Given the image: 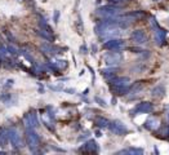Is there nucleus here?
<instances>
[{
  "label": "nucleus",
  "mask_w": 169,
  "mask_h": 155,
  "mask_svg": "<svg viewBox=\"0 0 169 155\" xmlns=\"http://www.w3.org/2000/svg\"><path fill=\"white\" fill-rule=\"evenodd\" d=\"M123 153H128V154H136V155H139L143 153L142 149H128V150H124Z\"/></svg>",
  "instance_id": "9"
},
{
  "label": "nucleus",
  "mask_w": 169,
  "mask_h": 155,
  "mask_svg": "<svg viewBox=\"0 0 169 155\" xmlns=\"http://www.w3.org/2000/svg\"><path fill=\"white\" fill-rule=\"evenodd\" d=\"M168 134H169V131H168Z\"/></svg>",
  "instance_id": "11"
},
{
  "label": "nucleus",
  "mask_w": 169,
  "mask_h": 155,
  "mask_svg": "<svg viewBox=\"0 0 169 155\" xmlns=\"http://www.w3.org/2000/svg\"><path fill=\"white\" fill-rule=\"evenodd\" d=\"M152 110H154V105L151 102H141L137 105L132 112L133 114H137V112H151Z\"/></svg>",
  "instance_id": "3"
},
{
  "label": "nucleus",
  "mask_w": 169,
  "mask_h": 155,
  "mask_svg": "<svg viewBox=\"0 0 169 155\" xmlns=\"http://www.w3.org/2000/svg\"><path fill=\"white\" fill-rule=\"evenodd\" d=\"M131 39L136 41V44H146L147 43V35L145 34L143 30H136L131 34Z\"/></svg>",
  "instance_id": "2"
},
{
  "label": "nucleus",
  "mask_w": 169,
  "mask_h": 155,
  "mask_svg": "<svg viewBox=\"0 0 169 155\" xmlns=\"http://www.w3.org/2000/svg\"><path fill=\"white\" fill-rule=\"evenodd\" d=\"M114 83H115L116 85H127L129 83V79H128V78H120V79L114 80Z\"/></svg>",
  "instance_id": "8"
},
{
  "label": "nucleus",
  "mask_w": 169,
  "mask_h": 155,
  "mask_svg": "<svg viewBox=\"0 0 169 155\" xmlns=\"http://www.w3.org/2000/svg\"><path fill=\"white\" fill-rule=\"evenodd\" d=\"M111 131H112V132H115V133H117V134H124V133H127V132H128L127 127H125L123 123H120V122L112 123Z\"/></svg>",
  "instance_id": "5"
},
{
  "label": "nucleus",
  "mask_w": 169,
  "mask_h": 155,
  "mask_svg": "<svg viewBox=\"0 0 169 155\" xmlns=\"http://www.w3.org/2000/svg\"><path fill=\"white\" fill-rule=\"evenodd\" d=\"M121 46H124L123 40H111L106 43V48H110V49H117V48H121Z\"/></svg>",
  "instance_id": "7"
},
{
  "label": "nucleus",
  "mask_w": 169,
  "mask_h": 155,
  "mask_svg": "<svg viewBox=\"0 0 169 155\" xmlns=\"http://www.w3.org/2000/svg\"><path fill=\"white\" fill-rule=\"evenodd\" d=\"M151 27L154 29V32H155V40H156V44L158 45H163L165 43V39H167V32L165 30H163L162 27L159 26V23L156 22V19L152 17L151 18Z\"/></svg>",
  "instance_id": "1"
},
{
  "label": "nucleus",
  "mask_w": 169,
  "mask_h": 155,
  "mask_svg": "<svg viewBox=\"0 0 169 155\" xmlns=\"http://www.w3.org/2000/svg\"><path fill=\"white\" fill-rule=\"evenodd\" d=\"M160 125V122L156 118H151V119H148L146 124H145V127L147 128V129H151V131H155L156 128H159Z\"/></svg>",
  "instance_id": "6"
},
{
  "label": "nucleus",
  "mask_w": 169,
  "mask_h": 155,
  "mask_svg": "<svg viewBox=\"0 0 169 155\" xmlns=\"http://www.w3.org/2000/svg\"><path fill=\"white\" fill-rule=\"evenodd\" d=\"M145 14L142 10H138V12H133V13H129V14H127V16H124L121 19H124V21H138V19H141V18H143L145 17Z\"/></svg>",
  "instance_id": "4"
},
{
  "label": "nucleus",
  "mask_w": 169,
  "mask_h": 155,
  "mask_svg": "<svg viewBox=\"0 0 169 155\" xmlns=\"http://www.w3.org/2000/svg\"><path fill=\"white\" fill-rule=\"evenodd\" d=\"M110 1H114V3H120V1H128V0H110Z\"/></svg>",
  "instance_id": "10"
}]
</instances>
